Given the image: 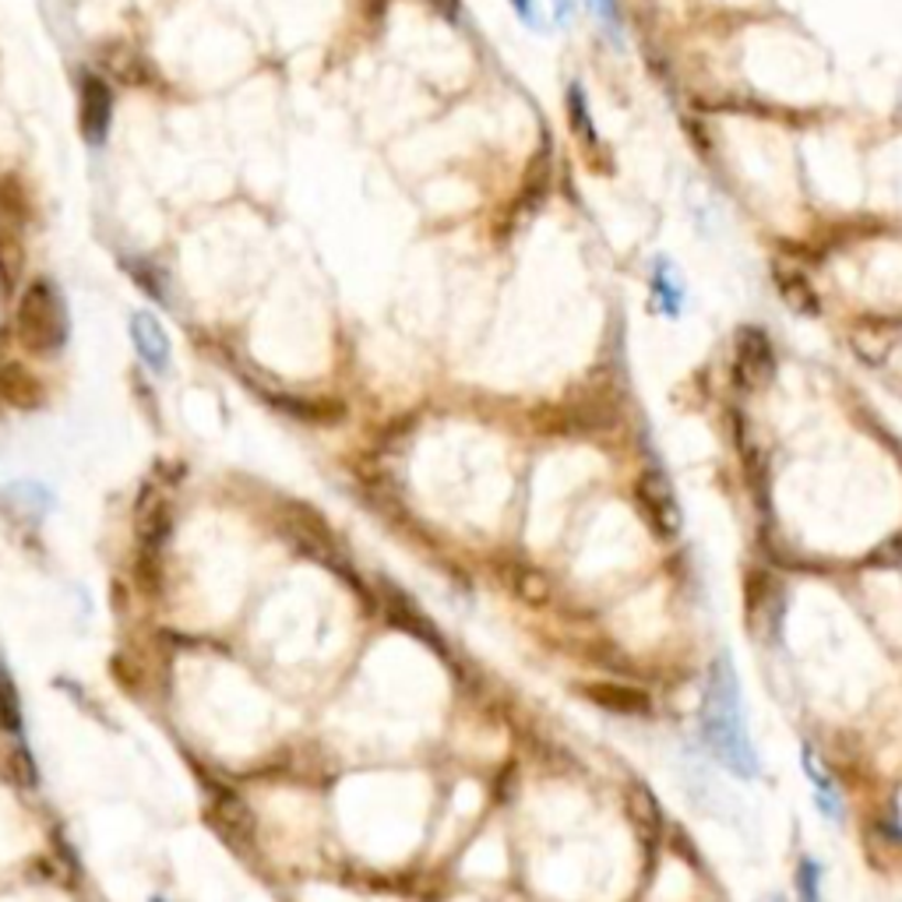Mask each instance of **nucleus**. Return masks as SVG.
I'll return each mask as SVG.
<instances>
[{
	"instance_id": "obj_1",
	"label": "nucleus",
	"mask_w": 902,
	"mask_h": 902,
	"mask_svg": "<svg viewBox=\"0 0 902 902\" xmlns=\"http://www.w3.org/2000/svg\"><path fill=\"white\" fill-rule=\"evenodd\" d=\"M701 737L733 775H744V780L758 775V754L741 709V684H737V670L727 656H719L709 670V688L706 701H701Z\"/></svg>"
},
{
	"instance_id": "obj_2",
	"label": "nucleus",
	"mask_w": 902,
	"mask_h": 902,
	"mask_svg": "<svg viewBox=\"0 0 902 902\" xmlns=\"http://www.w3.org/2000/svg\"><path fill=\"white\" fill-rule=\"evenodd\" d=\"M67 303L50 279H35L25 286L14 307V335L22 350L32 356H57L67 346Z\"/></svg>"
},
{
	"instance_id": "obj_3",
	"label": "nucleus",
	"mask_w": 902,
	"mask_h": 902,
	"mask_svg": "<svg viewBox=\"0 0 902 902\" xmlns=\"http://www.w3.org/2000/svg\"><path fill=\"white\" fill-rule=\"evenodd\" d=\"M114 124V93L106 85L103 75L96 71H82L78 78V131L85 138V146L99 149L106 138H110Z\"/></svg>"
},
{
	"instance_id": "obj_4",
	"label": "nucleus",
	"mask_w": 902,
	"mask_h": 902,
	"mask_svg": "<svg viewBox=\"0 0 902 902\" xmlns=\"http://www.w3.org/2000/svg\"><path fill=\"white\" fill-rule=\"evenodd\" d=\"M131 342H135V353L141 356V364H146L152 374H167L170 371L173 342H170L167 329H162L155 314H149V311H135L131 314Z\"/></svg>"
},
{
	"instance_id": "obj_5",
	"label": "nucleus",
	"mask_w": 902,
	"mask_h": 902,
	"mask_svg": "<svg viewBox=\"0 0 902 902\" xmlns=\"http://www.w3.org/2000/svg\"><path fill=\"white\" fill-rule=\"evenodd\" d=\"M272 406L279 412L314 427H335L346 420V409L342 402H324V399H297V395H272Z\"/></svg>"
},
{
	"instance_id": "obj_6",
	"label": "nucleus",
	"mask_w": 902,
	"mask_h": 902,
	"mask_svg": "<svg viewBox=\"0 0 902 902\" xmlns=\"http://www.w3.org/2000/svg\"><path fill=\"white\" fill-rule=\"evenodd\" d=\"M0 399H4L8 406H14V409L32 412V409L43 406V385L35 382L25 367L4 364V367H0Z\"/></svg>"
},
{
	"instance_id": "obj_7",
	"label": "nucleus",
	"mask_w": 902,
	"mask_h": 902,
	"mask_svg": "<svg viewBox=\"0 0 902 902\" xmlns=\"http://www.w3.org/2000/svg\"><path fill=\"white\" fill-rule=\"evenodd\" d=\"M586 698L597 701V706L621 712V716H648L653 712V698L638 688H621V684H589Z\"/></svg>"
},
{
	"instance_id": "obj_8",
	"label": "nucleus",
	"mask_w": 902,
	"mask_h": 902,
	"mask_svg": "<svg viewBox=\"0 0 902 902\" xmlns=\"http://www.w3.org/2000/svg\"><path fill=\"white\" fill-rule=\"evenodd\" d=\"M627 818L635 825V833L642 836V842H656L663 833V807L653 797V790L645 786H631L627 790Z\"/></svg>"
},
{
	"instance_id": "obj_9",
	"label": "nucleus",
	"mask_w": 902,
	"mask_h": 902,
	"mask_svg": "<svg viewBox=\"0 0 902 902\" xmlns=\"http://www.w3.org/2000/svg\"><path fill=\"white\" fill-rule=\"evenodd\" d=\"M645 508H648V515H653V526L663 536H674L680 529V512H677V504H674V497H670V491H666L663 480L645 483Z\"/></svg>"
},
{
	"instance_id": "obj_10",
	"label": "nucleus",
	"mask_w": 902,
	"mask_h": 902,
	"mask_svg": "<svg viewBox=\"0 0 902 902\" xmlns=\"http://www.w3.org/2000/svg\"><path fill=\"white\" fill-rule=\"evenodd\" d=\"M106 64H110V71L120 78V82H128V85H146L152 82V67L149 61L141 57L138 50H131L128 43H120L114 46L110 53H106Z\"/></svg>"
},
{
	"instance_id": "obj_11",
	"label": "nucleus",
	"mask_w": 902,
	"mask_h": 902,
	"mask_svg": "<svg viewBox=\"0 0 902 902\" xmlns=\"http://www.w3.org/2000/svg\"><path fill=\"white\" fill-rule=\"evenodd\" d=\"M804 772H807L810 786H815V804H818L833 822H839V790H836V783L825 775V769L815 762V758H810V751H804Z\"/></svg>"
},
{
	"instance_id": "obj_12",
	"label": "nucleus",
	"mask_w": 902,
	"mask_h": 902,
	"mask_svg": "<svg viewBox=\"0 0 902 902\" xmlns=\"http://www.w3.org/2000/svg\"><path fill=\"white\" fill-rule=\"evenodd\" d=\"M653 290H656V300H659L666 318H677L684 311V290H680V282L670 276V265H666V261H656V268H653Z\"/></svg>"
},
{
	"instance_id": "obj_13",
	"label": "nucleus",
	"mask_w": 902,
	"mask_h": 902,
	"mask_svg": "<svg viewBox=\"0 0 902 902\" xmlns=\"http://www.w3.org/2000/svg\"><path fill=\"white\" fill-rule=\"evenodd\" d=\"M0 727H4L11 737H22V709H18V691L0 663Z\"/></svg>"
},
{
	"instance_id": "obj_14",
	"label": "nucleus",
	"mask_w": 902,
	"mask_h": 902,
	"mask_svg": "<svg viewBox=\"0 0 902 902\" xmlns=\"http://www.w3.org/2000/svg\"><path fill=\"white\" fill-rule=\"evenodd\" d=\"M797 892L804 902H822V871L815 860H801L797 871Z\"/></svg>"
},
{
	"instance_id": "obj_15",
	"label": "nucleus",
	"mask_w": 902,
	"mask_h": 902,
	"mask_svg": "<svg viewBox=\"0 0 902 902\" xmlns=\"http://www.w3.org/2000/svg\"><path fill=\"white\" fill-rule=\"evenodd\" d=\"M512 8L518 11V18L526 25H533V29H539L544 22H539V11H536V0H512Z\"/></svg>"
},
{
	"instance_id": "obj_16",
	"label": "nucleus",
	"mask_w": 902,
	"mask_h": 902,
	"mask_svg": "<svg viewBox=\"0 0 902 902\" xmlns=\"http://www.w3.org/2000/svg\"><path fill=\"white\" fill-rule=\"evenodd\" d=\"M430 8H434L441 18H448V22H455V18L462 14V0H427Z\"/></svg>"
},
{
	"instance_id": "obj_17",
	"label": "nucleus",
	"mask_w": 902,
	"mask_h": 902,
	"mask_svg": "<svg viewBox=\"0 0 902 902\" xmlns=\"http://www.w3.org/2000/svg\"><path fill=\"white\" fill-rule=\"evenodd\" d=\"M597 8H600V18L610 29L618 25V4H613V0H597Z\"/></svg>"
},
{
	"instance_id": "obj_18",
	"label": "nucleus",
	"mask_w": 902,
	"mask_h": 902,
	"mask_svg": "<svg viewBox=\"0 0 902 902\" xmlns=\"http://www.w3.org/2000/svg\"><path fill=\"white\" fill-rule=\"evenodd\" d=\"M571 0H554V14H557V22H568L571 18Z\"/></svg>"
},
{
	"instance_id": "obj_19",
	"label": "nucleus",
	"mask_w": 902,
	"mask_h": 902,
	"mask_svg": "<svg viewBox=\"0 0 902 902\" xmlns=\"http://www.w3.org/2000/svg\"><path fill=\"white\" fill-rule=\"evenodd\" d=\"M152 902H162V899H152Z\"/></svg>"
}]
</instances>
